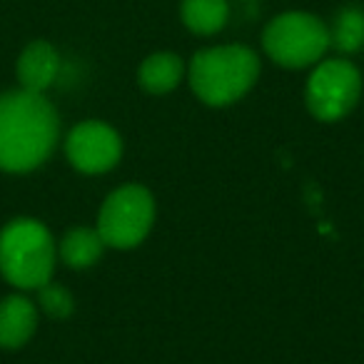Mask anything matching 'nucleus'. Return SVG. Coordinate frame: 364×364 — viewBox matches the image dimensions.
<instances>
[{
    "mask_svg": "<svg viewBox=\"0 0 364 364\" xmlns=\"http://www.w3.org/2000/svg\"><path fill=\"white\" fill-rule=\"evenodd\" d=\"M55 267V245L46 225L16 220L0 232V272L11 284L38 289L50 282Z\"/></svg>",
    "mask_w": 364,
    "mask_h": 364,
    "instance_id": "obj_3",
    "label": "nucleus"
},
{
    "mask_svg": "<svg viewBox=\"0 0 364 364\" xmlns=\"http://www.w3.org/2000/svg\"><path fill=\"white\" fill-rule=\"evenodd\" d=\"M228 0H182V23L198 36H213L228 23Z\"/></svg>",
    "mask_w": 364,
    "mask_h": 364,
    "instance_id": "obj_11",
    "label": "nucleus"
},
{
    "mask_svg": "<svg viewBox=\"0 0 364 364\" xmlns=\"http://www.w3.org/2000/svg\"><path fill=\"white\" fill-rule=\"evenodd\" d=\"M38 324V312L31 299L13 294L0 302V347L18 349L33 337Z\"/></svg>",
    "mask_w": 364,
    "mask_h": 364,
    "instance_id": "obj_9",
    "label": "nucleus"
},
{
    "mask_svg": "<svg viewBox=\"0 0 364 364\" xmlns=\"http://www.w3.org/2000/svg\"><path fill=\"white\" fill-rule=\"evenodd\" d=\"M58 112L43 92L0 95V170L28 172L50 157L58 142Z\"/></svg>",
    "mask_w": 364,
    "mask_h": 364,
    "instance_id": "obj_1",
    "label": "nucleus"
},
{
    "mask_svg": "<svg viewBox=\"0 0 364 364\" xmlns=\"http://www.w3.org/2000/svg\"><path fill=\"white\" fill-rule=\"evenodd\" d=\"M102 242L100 232L97 230H87V228H75L63 237L60 242V257L68 267L75 269H85L92 262H97L102 255Z\"/></svg>",
    "mask_w": 364,
    "mask_h": 364,
    "instance_id": "obj_12",
    "label": "nucleus"
},
{
    "mask_svg": "<svg viewBox=\"0 0 364 364\" xmlns=\"http://www.w3.org/2000/svg\"><path fill=\"white\" fill-rule=\"evenodd\" d=\"M362 77L347 60H327L312 73L307 82V107L314 117L332 122L344 117L359 100Z\"/></svg>",
    "mask_w": 364,
    "mask_h": 364,
    "instance_id": "obj_6",
    "label": "nucleus"
},
{
    "mask_svg": "<svg viewBox=\"0 0 364 364\" xmlns=\"http://www.w3.org/2000/svg\"><path fill=\"white\" fill-rule=\"evenodd\" d=\"M152 218H155L152 195L140 185H125L105 200L97 218V232L105 245L127 250L147 237Z\"/></svg>",
    "mask_w": 364,
    "mask_h": 364,
    "instance_id": "obj_5",
    "label": "nucleus"
},
{
    "mask_svg": "<svg viewBox=\"0 0 364 364\" xmlns=\"http://www.w3.org/2000/svg\"><path fill=\"white\" fill-rule=\"evenodd\" d=\"M65 150L73 167L87 172V175H97V172H105L117 165L122 145L110 125L90 120L73 127V132L68 135Z\"/></svg>",
    "mask_w": 364,
    "mask_h": 364,
    "instance_id": "obj_7",
    "label": "nucleus"
},
{
    "mask_svg": "<svg viewBox=\"0 0 364 364\" xmlns=\"http://www.w3.org/2000/svg\"><path fill=\"white\" fill-rule=\"evenodd\" d=\"M329 46H334L339 53H354L364 46V13L359 8L339 11L329 31Z\"/></svg>",
    "mask_w": 364,
    "mask_h": 364,
    "instance_id": "obj_13",
    "label": "nucleus"
},
{
    "mask_svg": "<svg viewBox=\"0 0 364 364\" xmlns=\"http://www.w3.org/2000/svg\"><path fill=\"white\" fill-rule=\"evenodd\" d=\"M38 292H41V307L46 309L50 317L63 319V317H68V314H73V297L65 287L48 282V284H43V287H38Z\"/></svg>",
    "mask_w": 364,
    "mask_h": 364,
    "instance_id": "obj_14",
    "label": "nucleus"
},
{
    "mask_svg": "<svg viewBox=\"0 0 364 364\" xmlns=\"http://www.w3.org/2000/svg\"><path fill=\"white\" fill-rule=\"evenodd\" d=\"M262 46L279 65L304 68L324 55L329 48V31L309 13H284L264 28Z\"/></svg>",
    "mask_w": 364,
    "mask_h": 364,
    "instance_id": "obj_4",
    "label": "nucleus"
},
{
    "mask_svg": "<svg viewBox=\"0 0 364 364\" xmlns=\"http://www.w3.org/2000/svg\"><path fill=\"white\" fill-rule=\"evenodd\" d=\"M58 73H60V58H58L55 48L48 43H33L23 50L21 60H18V77H21L23 90L43 92L55 82Z\"/></svg>",
    "mask_w": 364,
    "mask_h": 364,
    "instance_id": "obj_8",
    "label": "nucleus"
},
{
    "mask_svg": "<svg viewBox=\"0 0 364 364\" xmlns=\"http://www.w3.org/2000/svg\"><path fill=\"white\" fill-rule=\"evenodd\" d=\"M182 73H185V63L175 53H157L140 65V85L147 92L162 95L180 85Z\"/></svg>",
    "mask_w": 364,
    "mask_h": 364,
    "instance_id": "obj_10",
    "label": "nucleus"
},
{
    "mask_svg": "<svg viewBox=\"0 0 364 364\" xmlns=\"http://www.w3.org/2000/svg\"><path fill=\"white\" fill-rule=\"evenodd\" d=\"M259 75V60L250 48L223 46L200 50L190 65V85L208 105H230L240 100Z\"/></svg>",
    "mask_w": 364,
    "mask_h": 364,
    "instance_id": "obj_2",
    "label": "nucleus"
}]
</instances>
